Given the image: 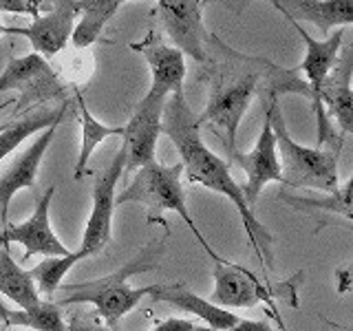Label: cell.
I'll return each instance as SVG.
<instances>
[{
  "label": "cell",
  "instance_id": "1",
  "mask_svg": "<svg viewBox=\"0 0 353 331\" xmlns=\"http://www.w3.org/2000/svg\"><path fill=\"white\" fill-rule=\"evenodd\" d=\"M161 132L165 137H170L176 152L181 154V166L188 181L205 185L210 190L230 199V203L236 208L243 225H245L254 252L259 254V259H268V265L272 268L270 232L254 217V210L248 205L241 185L234 181V177L230 172V163L221 159L219 154H214L203 143L201 121H199V115L192 113V108L188 106L183 91L172 93L165 99L161 113Z\"/></svg>",
  "mask_w": 353,
  "mask_h": 331
},
{
  "label": "cell",
  "instance_id": "2",
  "mask_svg": "<svg viewBox=\"0 0 353 331\" xmlns=\"http://www.w3.org/2000/svg\"><path fill=\"white\" fill-rule=\"evenodd\" d=\"M161 252H163L161 241H152L150 245H146L132 259H128L119 270L102 276V279L88 281V283L60 285V290L66 296L60 298L58 305L91 303L95 305L99 318H102L110 329H115L119 320L126 314H130L143 296H152L157 292V285L130 287V279L135 274L152 272L157 268Z\"/></svg>",
  "mask_w": 353,
  "mask_h": 331
},
{
  "label": "cell",
  "instance_id": "3",
  "mask_svg": "<svg viewBox=\"0 0 353 331\" xmlns=\"http://www.w3.org/2000/svg\"><path fill=\"white\" fill-rule=\"evenodd\" d=\"M268 117L272 121V130L276 137V152L281 161V183L290 188H312L320 192L338 190V157L340 148L334 146H318L307 148L296 143L287 132L283 110L279 102L272 97Z\"/></svg>",
  "mask_w": 353,
  "mask_h": 331
},
{
  "label": "cell",
  "instance_id": "4",
  "mask_svg": "<svg viewBox=\"0 0 353 331\" xmlns=\"http://www.w3.org/2000/svg\"><path fill=\"white\" fill-rule=\"evenodd\" d=\"M183 166L176 161L172 166H165L159 161H150L135 172V179L128 183L124 192L115 197V205L124 203H141L150 210V221L161 219L163 212H176L181 221L188 225V230L201 243V248L212 257V261H221V257L214 252V248L205 241V237L199 232L194 219L190 217V210L185 205V190L181 183Z\"/></svg>",
  "mask_w": 353,
  "mask_h": 331
},
{
  "label": "cell",
  "instance_id": "5",
  "mask_svg": "<svg viewBox=\"0 0 353 331\" xmlns=\"http://www.w3.org/2000/svg\"><path fill=\"white\" fill-rule=\"evenodd\" d=\"M124 163H126V150L124 146L117 148V154L110 161L108 168L97 172L93 183V208L88 214L82 245L80 250L86 252V257L102 252L113 237V212H115V188L119 179L124 177Z\"/></svg>",
  "mask_w": 353,
  "mask_h": 331
},
{
  "label": "cell",
  "instance_id": "6",
  "mask_svg": "<svg viewBox=\"0 0 353 331\" xmlns=\"http://www.w3.org/2000/svg\"><path fill=\"white\" fill-rule=\"evenodd\" d=\"M168 97H154V95H143L141 102L135 106V113L126 121L124 132H121V146L126 150V163H124V174L126 172H137L150 161H157V139L161 135V113L163 104Z\"/></svg>",
  "mask_w": 353,
  "mask_h": 331
},
{
  "label": "cell",
  "instance_id": "7",
  "mask_svg": "<svg viewBox=\"0 0 353 331\" xmlns=\"http://www.w3.org/2000/svg\"><path fill=\"white\" fill-rule=\"evenodd\" d=\"M157 11L174 49L196 62H205L208 33L203 27L201 0H157Z\"/></svg>",
  "mask_w": 353,
  "mask_h": 331
},
{
  "label": "cell",
  "instance_id": "8",
  "mask_svg": "<svg viewBox=\"0 0 353 331\" xmlns=\"http://www.w3.org/2000/svg\"><path fill=\"white\" fill-rule=\"evenodd\" d=\"M77 18L80 11L75 7V0H55V7L47 16H36L29 27H5V36L27 38L33 53L42 58H53L71 40Z\"/></svg>",
  "mask_w": 353,
  "mask_h": 331
},
{
  "label": "cell",
  "instance_id": "9",
  "mask_svg": "<svg viewBox=\"0 0 353 331\" xmlns=\"http://www.w3.org/2000/svg\"><path fill=\"white\" fill-rule=\"evenodd\" d=\"M53 194H55V185H49L27 221H22L18 225L7 223V228L0 232V243L5 248L9 243H20L25 248V259L33 257V254H42V257H66L69 250H66V245L53 232L51 217H49Z\"/></svg>",
  "mask_w": 353,
  "mask_h": 331
},
{
  "label": "cell",
  "instance_id": "10",
  "mask_svg": "<svg viewBox=\"0 0 353 331\" xmlns=\"http://www.w3.org/2000/svg\"><path fill=\"white\" fill-rule=\"evenodd\" d=\"M254 88H256V77L245 75L241 80L232 82V84H216L212 95H210V102L205 110L199 115V121H212L214 126H219L225 132L228 139V148L232 154L236 152V130L243 115L248 113Z\"/></svg>",
  "mask_w": 353,
  "mask_h": 331
},
{
  "label": "cell",
  "instance_id": "11",
  "mask_svg": "<svg viewBox=\"0 0 353 331\" xmlns=\"http://www.w3.org/2000/svg\"><path fill=\"white\" fill-rule=\"evenodd\" d=\"M62 121H53L51 126L38 132V137L29 143V148L18 154V157L11 161V166L5 170V174L0 177V219L7 225L9 219V203L11 199L16 197V192L25 190V188H33L38 181V170L40 163L44 159V152L49 150L51 141L55 137V130Z\"/></svg>",
  "mask_w": 353,
  "mask_h": 331
},
{
  "label": "cell",
  "instance_id": "12",
  "mask_svg": "<svg viewBox=\"0 0 353 331\" xmlns=\"http://www.w3.org/2000/svg\"><path fill=\"white\" fill-rule=\"evenodd\" d=\"M210 303L223 309H241L270 303V294L250 270L221 259L214 261V290Z\"/></svg>",
  "mask_w": 353,
  "mask_h": 331
},
{
  "label": "cell",
  "instance_id": "13",
  "mask_svg": "<svg viewBox=\"0 0 353 331\" xmlns=\"http://www.w3.org/2000/svg\"><path fill=\"white\" fill-rule=\"evenodd\" d=\"M243 170H245V185L241 188L243 197L250 208H254L263 188L272 181H281V161L276 152V137L272 130V121L265 113V121L261 128V135L254 143V148L241 159Z\"/></svg>",
  "mask_w": 353,
  "mask_h": 331
},
{
  "label": "cell",
  "instance_id": "14",
  "mask_svg": "<svg viewBox=\"0 0 353 331\" xmlns=\"http://www.w3.org/2000/svg\"><path fill=\"white\" fill-rule=\"evenodd\" d=\"M135 51L143 53L150 66V88L148 95L154 97H168L172 93L183 91V77H185V55L159 42L150 36L146 42L135 44Z\"/></svg>",
  "mask_w": 353,
  "mask_h": 331
},
{
  "label": "cell",
  "instance_id": "15",
  "mask_svg": "<svg viewBox=\"0 0 353 331\" xmlns=\"http://www.w3.org/2000/svg\"><path fill=\"white\" fill-rule=\"evenodd\" d=\"M287 18V16H285ZM294 25V29L298 31V36L305 40V47H307V53L301 62V69L303 73L307 75V82H309V93H312V99H314V108L318 117L320 115H327L325 108L320 106V99H318V91L323 82L327 80V75L334 71V66L338 64V58H340V49H342V38H345V31L338 29L334 36H329L327 40H314L309 33L301 27V22H296L292 18H287Z\"/></svg>",
  "mask_w": 353,
  "mask_h": 331
},
{
  "label": "cell",
  "instance_id": "16",
  "mask_svg": "<svg viewBox=\"0 0 353 331\" xmlns=\"http://www.w3.org/2000/svg\"><path fill=\"white\" fill-rule=\"evenodd\" d=\"M283 16L296 22H312L323 36L331 29L349 27L353 22V0H272Z\"/></svg>",
  "mask_w": 353,
  "mask_h": 331
},
{
  "label": "cell",
  "instance_id": "17",
  "mask_svg": "<svg viewBox=\"0 0 353 331\" xmlns=\"http://www.w3.org/2000/svg\"><path fill=\"white\" fill-rule=\"evenodd\" d=\"M353 47L342 51L340 66H334L336 71L327 75L318 91L320 106H327L329 115L336 117L342 135L353 132V91H351V69H353Z\"/></svg>",
  "mask_w": 353,
  "mask_h": 331
},
{
  "label": "cell",
  "instance_id": "18",
  "mask_svg": "<svg viewBox=\"0 0 353 331\" xmlns=\"http://www.w3.org/2000/svg\"><path fill=\"white\" fill-rule=\"evenodd\" d=\"M152 301L168 303L185 314H194L208 325V329H228L239 320L236 314L230 309L216 307L214 303L205 301L203 296L194 294L185 283H170V285H157V292L152 294Z\"/></svg>",
  "mask_w": 353,
  "mask_h": 331
},
{
  "label": "cell",
  "instance_id": "19",
  "mask_svg": "<svg viewBox=\"0 0 353 331\" xmlns=\"http://www.w3.org/2000/svg\"><path fill=\"white\" fill-rule=\"evenodd\" d=\"M80 11V22H75L71 42L75 49H86L99 38L106 22L115 16L119 0H75Z\"/></svg>",
  "mask_w": 353,
  "mask_h": 331
},
{
  "label": "cell",
  "instance_id": "20",
  "mask_svg": "<svg viewBox=\"0 0 353 331\" xmlns=\"http://www.w3.org/2000/svg\"><path fill=\"white\" fill-rule=\"evenodd\" d=\"M0 296L9 298L18 309H29L42 301L31 274L11 259L7 248L0 250Z\"/></svg>",
  "mask_w": 353,
  "mask_h": 331
},
{
  "label": "cell",
  "instance_id": "21",
  "mask_svg": "<svg viewBox=\"0 0 353 331\" xmlns=\"http://www.w3.org/2000/svg\"><path fill=\"white\" fill-rule=\"evenodd\" d=\"M77 97V106H80V124H82V143H80V154H77V163H75V172L73 177L77 181L84 179L88 172V159H91L93 150L102 143L106 137H117L124 132V126H106L102 121H97L93 113L88 110L84 97L80 91H75Z\"/></svg>",
  "mask_w": 353,
  "mask_h": 331
},
{
  "label": "cell",
  "instance_id": "22",
  "mask_svg": "<svg viewBox=\"0 0 353 331\" xmlns=\"http://www.w3.org/2000/svg\"><path fill=\"white\" fill-rule=\"evenodd\" d=\"M66 110H69V102H62V106L58 110H47V113H36L31 117L18 119L14 124L3 126L0 128V161H3L7 154L14 152L22 141L29 139L31 135L44 130L47 126H51L53 121H62Z\"/></svg>",
  "mask_w": 353,
  "mask_h": 331
},
{
  "label": "cell",
  "instance_id": "23",
  "mask_svg": "<svg viewBox=\"0 0 353 331\" xmlns=\"http://www.w3.org/2000/svg\"><path fill=\"white\" fill-rule=\"evenodd\" d=\"M5 325L27 327L33 331H66V320L60 312V305L53 301H40L29 309L9 312Z\"/></svg>",
  "mask_w": 353,
  "mask_h": 331
},
{
  "label": "cell",
  "instance_id": "24",
  "mask_svg": "<svg viewBox=\"0 0 353 331\" xmlns=\"http://www.w3.org/2000/svg\"><path fill=\"white\" fill-rule=\"evenodd\" d=\"M82 259H86V252L84 250H75V252L66 254V257H49L47 261L38 263L36 268L29 272L33 283H36V287H38V294L51 298L55 292L60 290L62 279L66 276V272H69L73 265L77 261H82Z\"/></svg>",
  "mask_w": 353,
  "mask_h": 331
},
{
  "label": "cell",
  "instance_id": "25",
  "mask_svg": "<svg viewBox=\"0 0 353 331\" xmlns=\"http://www.w3.org/2000/svg\"><path fill=\"white\" fill-rule=\"evenodd\" d=\"M42 75H51L49 62L38 53H29L22 55V58H14L9 60V64L5 66V71L0 73V93L14 91V88L22 86L29 80H36V77Z\"/></svg>",
  "mask_w": 353,
  "mask_h": 331
},
{
  "label": "cell",
  "instance_id": "26",
  "mask_svg": "<svg viewBox=\"0 0 353 331\" xmlns=\"http://www.w3.org/2000/svg\"><path fill=\"white\" fill-rule=\"evenodd\" d=\"M351 188H353V181L349 179L342 188L338 190L329 192V197L325 199H296V197H290V194H281V199L285 203H290L294 208H303V210H325V212H331V214H342L347 221H351Z\"/></svg>",
  "mask_w": 353,
  "mask_h": 331
},
{
  "label": "cell",
  "instance_id": "27",
  "mask_svg": "<svg viewBox=\"0 0 353 331\" xmlns=\"http://www.w3.org/2000/svg\"><path fill=\"white\" fill-rule=\"evenodd\" d=\"M42 0H0V14H29V16H40Z\"/></svg>",
  "mask_w": 353,
  "mask_h": 331
},
{
  "label": "cell",
  "instance_id": "28",
  "mask_svg": "<svg viewBox=\"0 0 353 331\" xmlns=\"http://www.w3.org/2000/svg\"><path fill=\"white\" fill-rule=\"evenodd\" d=\"M194 331H276L270 323L265 320H248V318H239L234 325L228 329H208V327H194Z\"/></svg>",
  "mask_w": 353,
  "mask_h": 331
},
{
  "label": "cell",
  "instance_id": "29",
  "mask_svg": "<svg viewBox=\"0 0 353 331\" xmlns=\"http://www.w3.org/2000/svg\"><path fill=\"white\" fill-rule=\"evenodd\" d=\"M194 323L192 320H183V318H168L159 323L157 327H152L150 331H194Z\"/></svg>",
  "mask_w": 353,
  "mask_h": 331
},
{
  "label": "cell",
  "instance_id": "30",
  "mask_svg": "<svg viewBox=\"0 0 353 331\" xmlns=\"http://www.w3.org/2000/svg\"><path fill=\"white\" fill-rule=\"evenodd\" d=\"M66 331H110V329H104V327H97V325H91V323H84L80 318H73L69 325H66Z\"/></svg>",
  "mask_w": 353,
  "mask_h": 331
},
{
  "label": "cell",
  "instance_id": "31",
  "mask_svg": "<svg viewBox=\"0 0 353 331\" xmlns=\"http://www.w3.org/2000/svg\"><path fill=\"white\" fill-rule=\"evenodd\" d=\"M9 312H11V309L3 303V298H0V325H5V320H7Z\"/></svg>",
  "mask_w": 353,
  "mask_h": 331
},
{
  "label": "cell",
  "instance_id": "32",
  "mask_svg": "<svg viewBox=\"0 0 353 331\" xmlns=\"http://www.w3.org/2000/svg\"><path fill=\"white\" fill-rule=\"evenodd\" d=\"M0 36H5V25H0Z\"/></svg>",
  "mask_w": 353,
  "mask_h": 331
},
{
  "label": "cell",
  "instance_id": "33",
  "mask_svg": "<svg viewBox=\"0 0 353 331\" xmlns=\"http://www.w3.org/2000/svg\"><path fill=\"white\" fill-rule=\"evenodd\" d=\"M124 3H130V0H119V5H124Z\"/></svg>",
  "mask_w": 353,
  "mask_h": 331
},
{
  "label": "cell",
  "instance_id": "34",
  "mask_svg": "<svg viewBox=\"0 0 353 331\" xmlns=\"http://www.w3.org/2000/svg\"><path fill=\"white\" fill-rule=\"evenodd\" d=\"M7 104H9V102H5V104H0V110H3V108H5Z\"/></svg>",
  "mask_w": 353,
  "mask_h": 331
},
{
  "label": "cell",
  "instance_id": "35",
  "mask_svg": "<svg viewBox=\"0 0 353 331\" xmlns=\"http://www.w3.org/2000/svg\"><path fill=\"white\" fill-rule=\"evenodd\" d=\"M283 331H285V329H283Z\"/></svg>",
  "mask_w": 353,
  "mask_h": 331
}]
</instances>
